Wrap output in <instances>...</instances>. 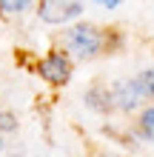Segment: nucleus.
<instances>
[{"label":"nucleus","instance_id":"nucleus-4","mask_svg":"<svg viewBox=\"0 0 154 157\" xmlns=\"http://www.w3.org/2000/svg\"><path fill=\"white\" fill-rule=\"evenodd\" d=\"M143 100L140 89L134 80H123L117 83V86H111V103L117 109H123V112H131V109H137V103Z\"/></svg>","mask_w":154,"mask_h":157},{"label":"nucleus","instance_id":"nucleus-11","mask_svg":"<svg viewBox=\"0 0 154 157\" xmlns=\"http://www.w3.org/2000/svg\"><path fill=\"white\" fill-rule=\"evenodd\" d=\"M3 149H6V143H3V134H0V154H3Z\"/></svg>","mask_w":154,"mask_h":157},{"label":"nucleus","instance_id":"nucleus-5","mask_svg":"<svg viewBox=\"0 0 154 157\" xmlns=\"http://www.w3.org/2000/svg\"><path fill=\"white\" fill-rule=\"evenodd\" d=\"M86 106L94 109V112H108V109H114V103H111V89L92 86V89L86 91Z\"/></svg>","mask_w":154,"mask_h":157},{"label":"nucleus","instance_id":"nucleus-10","mask_svg":"<svg viewBox=\"0 0 154 157\" xmlns=\"http://www.w3.org/2000/svg\"><path fill=\"white\" fill-rule=\"evenodd\" d=\"M94 3H100V6H106V9H114V6H120L123 0H94Z\"/></svg>","mask_w":154,"mask_h":157},{"label":"nucleus","instance_id":"nucleus-9","mask_svg":"<svg viewBox=\"0 0 154 157\" xmlns=\"http://www.w3.org/2000/svg\"><path fill=\"white\" fill-rule=\"evenodd\" d=\"M17 132V117L12 112H0V134H12Z\"/></svg>","mask_w":154,"mask_h":157},{"label":"nucleus","instance_id":"nucleus-3","mask_svg":"<svg viewBox=\"0 0 154 157\" xmlns=\"http://www.w3.org/2000/svg\"><path fill=\"white\" fill-rule=\"evenodd\" d=\"M37 75L51 86H66L71 80V57L66 52H49L37 63Z\"/></svg>","mask_w":154,"mask_h":157},{"label":"nucleus","instance_id":"nucleus-1","mask_svg":"<svg viewBox=\"0 0 154 157\" xmlns=\"http://www.w3.org/2000/svg\"><path fill=\"white\" fill-rule=\"evenodd\" d=\"M63 52L74 60H92L106 49V34L92 23H77L69 32H63Z\"/></svg>","mask_w":154,"mask_h":157},{"label":"nucleus","instance_id":"nucleus-2","mask_svg":"<svg viewBox=\"0 0 154 157\" xmlns=\"http://www.w3.org/2000/svg\"><path fill=\"white\" fill-rule=\"evenodd\" d=\"M83 14V0H37V17L49 26H63Z\"/></svg>","mask_w":154,"mask_h":157},{"label":"nucleus","instance_id":"nucleus-8","mask_svg":"<svg viewBox=\"0 0 154 157\" xmlns=\"http://www.w3.org/2000/svg\"><path fill=\"white\" fill-rule=\"evenodd\" d=\"M140 132L148 137V140H154V109H146L140 117Z\"/></svg>","mask_w":154,"mask_h":157},{"label":"nucleus","instance_id":"nucleus-7","mask_svg":"<svg viewBox=\"0 0 154 157\" xmlns=\"http://www.w3.org/2000/svg\"><path fill=\"white\" fill-rule=\"evenodd\" d=\"M134 83L143 97H154V71H143L140 77H134Z\"/></svg>","mask_w":154,"mask_h":157},{"label":"nucleus","instance_id":"nucleus-6","mask_svg":"<svg viewBox=\"0 0 154 157\" xmlns=\"http://www.w3.org/2000/svg\"><path fill=\"white\" fill-rule=\"evenodd\" d=\"M32 0H0V14H23Z\"/></svg>","mask_w":154,"mask_h":157}]
</instances>
